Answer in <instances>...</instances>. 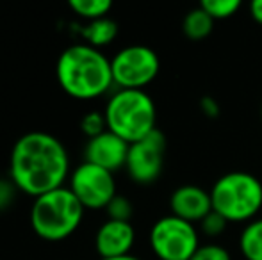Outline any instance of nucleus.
I'll return each mask as SVG.
<instances>
[{"label":"nucleus","instance_id":"16","mask_svg":"<svg viewBox=\"0 0 262 260\" xmlns=\"http://www.w3.org/2000/svg\"><path fill=\"white\" fill-rule=\"evenodd\" d=\"M70 7L88 21L107 16L113 7L111 0H70Z\"/></svg>","mask_w":262,"mask_h":260},{"label":"nucleus","instance_id":"18","mask_svg":"<svg viewBox=\"0 0 262 260\" xmlns=\"http://www.w3.org/2000/svg\"><path fill=\"white\" fill-rule=\"evenodd\" d=\"M107 219H116V221H130L132 214H134V207H132L130 200L123 195H116L109 201L105 207Z\"/></svg>","mask_w":262,"mask_h":260},{"label":"nucleus","instance_id":"22","mask_svg":"<svg viewBox=\"0 0 262 260\" xmlns=\"http://www.w3.org/2000/svg\"><path fill=\"white\" fill-rule=\"evenodd\" d=\"M14 193H16V185H14L11 180H4V178H0V210L6 208L7 205L13 201Z\"/></svg>","mask_w":262,"mask_h":260},{"label":"nucleus","instance_id":"13","mask_svg":"<svg viewBox=\"0 0 262 260\" xmlns=\"http://www.w3.org/2000/svg\"><path fill=\"white\" fill-rule=\"evenodd\" d=\"M84 41L88 45L95 46V49H102L107 46L116 39L118 36V23L109 16L98 18V20H91L80 31Z\"/></svg>","mask_w":262,"mask_h":260},{"label":"nucleus","instance_id":"14","mask_svg":"<svg viewBox=\"0 0 262 260\" xmlns=\"http://www.w3.org/2000/svg\"><path fill=\"white\" fill-rule=\"evenodd\" d=\"M239 251L246 260H262V218L246 223L241 230Z\"/></svg>","mask_w":262,"mask_h":260},{"label":"nucleus","instance_id":"7","mask_svg":"<svg viewBox=\"0 0 262 260\" xmlns=\"http://www.w3.org/2000/svg\"><path fill=\"white\" fill-rule=\"evenodd\" d=\"M111 69L118 89H145L161 72V59L154 49L134 43L111 57Z\"/></svg>","mask_w":262,"mask_h":260},{"label":"nucleus","instance_id":"2","mask_svg":"<svg viewBox=\"0 0 262 260\" xmlns=\"http://www.w3.org/2000/svg\"><path fill=\"white\" fill-rule=\"evenodd\" d=\"M55 77L64 93L80 100L102 97L114 84L111 59L88 43L70 45L59 54Z\"/></svg>","mask_w":262,"mask_h":260},{"label":"nucleus","instance_id":"21","mask_svg":"<svg viewBox=\"0 0 262 260\" xmlns=\"http://www.w3.org/2000/svg\"><path fill=\"white\" fill-rule=\"evenodd\" d=\"M228 221L223 218L221 214H217L216 210H212L204 221H200V228L202 232L205 233L207 237H217L227 230Z\"/></svg>","mask_w":262,"mask_h":260},{"label":"nucleus","instance_id":"9","mask_svg":"<svg viewBox=\"0 0 262 260\" xmlns=\"http://www.w3.org/2000/svg\"><path fill=\"white\" fill-rule=\"evenodd\" d=\"M164 152H166V137L161 130L156 129L152 134L136 141L128 146L127 170L128 177L138 184H152L162 173L164 166Z\"/></svg>","mask_w":262,"mask_h":260},{"label":"nucleus","instance_id":"1","mask_svg":"<svg viewBox=\"0 0 262 260\" xmlns=\"http://www.w3.org/2000/svg\"><path fill=\"white\" fill-rule=\"evenodd\" d=\"M70 173L68 150L50 132L31 130L11 148L9 180L18 191L36 198L64 185Z\"/></svg>","mask_w":262,"mask_h":260},{"label":"nucleus","instance_id":"4","mask_svg":"<svg viewBox=\"0 0 262 260\" xmlns=\"http://www.w3.org/2000/svg\"><path fill=\"white\" fill-rule=\"evenodd\" d=\"M84 210V205L68 185H61L34 198L31 205V226L41 239L61 241L79 228Z\"/></svg>","mask_w":262,"mask_h":260},{"label":"nucleus","instance_id":"25","mask_svg":"<svg viewBox=\"0 0 262 260\" xmlns=\"http://www.w3.org/2000/svg\"><path fill=\"white\" fill-rule=\"evenodd\" d=\"M100 260H143L139 257H136V255L128 253V255H123V257H114V258H100Z\"/></svg>","mask_w":262,"mask_h":260},{"label":"nucleus","instance_id":"23","mask_svg":"<svg viewBox=\"0 0 262 260\" xmlns=\"http://www.w3.org/2000/svg\"><path fill=\"white\" fill-rule=\"evenodd\" d=\"M200 109L207 118H217L221 112L220 104L212 97H202L200 98Z\"/></svg>","mask_w":262,"mask_h":260},{"label":"nucleus","instance_id":"11","mask_svg":"<svg viewBox=\"0 0 262 260\" xmlns=\"http://www.w3.org/2000/svg\"><path fill=\"white\" fill-rule=\"evenodd\" d=\"M136 243V230L130 221L107 219L95 233V250L100 258L128 255Z\"/></svg>","mask_w":262,"mask_h":260},{"label":"nucleus","instance_id":"12","mask_svg":"<svg viewBox=\"0 0 262 260\" xmlns=\"http://www.w3.org/2000/svg\"><path fill=\"white\" fill-rule=\"evenodd\" d=\"M171 214L189 223H200L212 212L210 191L194 184H184L169 196Z\"/></svg>","mask_w":262,"mask_h":260},{"label":"nucleus","instance_id":"15","mask_svg":"<svg viewBox=\"0 0 262 260\" xmlns=\"http://www.w3.org/2000/svg\"><path fill=\"white\" fill-rule=\"evenodd\" d=\"M212 29H214V20L200 6L191 9L182 20V32L186 34V38L193 39V41L205 39L212 32Z\"/></svg>","mask_w":262,"mask_h":260},{"label":"nucleus","instance_id":"3","mask_svg":"<svg viewBox=\"0 0 262 260\" xmlns=\"http://www.w3.org/2000/svg\"><path fill=\"white\" fill-rule=\"evenodd\" d=\"M107 129L132 145L157 129V107L145 89H118L107 100Z\"/></svg>","mask_w":262,"mask_h":260},{"label":"nucleus","instance_id":"26","mask_svg":"<svg viewBox=\"0 0 262 260\" xmlns=\"http://www.w3.org/2000/svg\"><path fill=\"white\" fill-rule=\"evenodd\" d=\"M260 122H262V104H260Z\"/></svg>","mask_w":262,"mask_h":260},{"label":"nucleus","instance_id":"19","mask_svg":"<svg viewBox=\"0 0 262 260\" xmlns=\"http://www.w3.org/2000/svg\"><path fill=\"white\" fill-rule=\"evenodd\" d=\"M80 130L88 135V139L95 137V135L102 134L107 130L105 114L100 111H90L80 118Z\"/></svg>","mask_w":262,"mask_h":260},{"label":"nucleus","instance_id":"17","mask_svg":"<svg viewBox=\"0 0 262 260\" xmlns=\"http://www.w3.org/2000/svg\"><path fill=\"white\" fill-rule=\"evenodd\" d=\"M241 0H202L200 2V7L214 21L234 16L241 9Z\"/></svg>","mask_w":262,"mask_h":260},{"label":"nucleus","instance_id":"8","mask_svg":"<svg viewBox=\"0 0 262 260\" xmlns=\"http://www.w3.org/2000/svg\"><path fill=\"white\" fill-rule=\"evenodd\" d=\"M68 187L84 205V208H105L118 195L113 171L86 160L70 173Z\"/></svg>","mask_w":262,"mask_h":260},{"label":"nucleus","instance_id":"24","mask_svg":"<svg viewBox=\"0 0 262 260\" xmlns=\"http://www.w3.org/2000/svg\"><path fill=\"white\" fill-rule=\"evenodd\" d=\"M250 14H252V18L257 23L262 25V0H253L250 4Z\"/></svg>","mask_w":262,"mask_h":260},{"label":"nucleus","instance_id":"20","mask_svg":"<svg viewBox=\"0 0 262 260\" xmlns=\"http://www.w3.org/2000/svg\"><path fill=\"white\" fill-rule=\"evenodd\" d=\"M191 260H232L230 251L221 244H200Z\"/></svg>","mask_w":262,"mask_h":260},{"label":"nucleus","instance_id":"5","mask_svg":"<svg viewBox=\"0 0 262 260\" xmlns=\"http://www.w3.org/2000/svg\"><path fill=\"white\" fill-rule=\"evenodd\" d=\"M210 200L228 223H250L262 210V182L250 171H228L212 184Z\"/></svg>","mask_w":262,"mask_h":260},{"label":"nucleus","instance_id":"10","mask_svg":"<svg viewBox=\"0 0 262 260\" xmlns=\"http://www.w3.org/2000/svg\"><path fill=\"white\" fill-rule=\"evenodd\" d=\"M128 143L107 129L102 134L88 139L84 146V160L104 168L107 171H116L125 168L128 155Z\"/></svg>","mask_w":262,"mask_h":260},{"label":"nucleus","instance_id":"6","mask_svg":"<svg viewBox=\"0 0 262 260\" xmlns=\"http://www.w3.org/2000/svg\"><path fill=\"white\" fill-rule=\"evenodd\" d=\"M150 248L159 260H191L200 248L194 223L173 214L159 218L150 228Z\"/></svg>","mask_w":262,"mask_h":260}]
</instances>
